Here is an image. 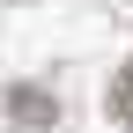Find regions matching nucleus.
Returning a JSON list of instances; mask_svg holds the SVG:
<instances>
[{
    "mask_svg": "<svg viewBox=\"0 0 133 133\" xmlns=\"http://www.w3.org/2000/svg\"><path fill=\"white\" fill-rule=\"evenodd\" d=\"M118 111H126V126H133V74L118 81Z\"/></svg>",
    "mask_w": 133,
    "mask_h": 133,
    "instance_id": "obj_1",
    "label": "nucleus"
}]
</instances>
